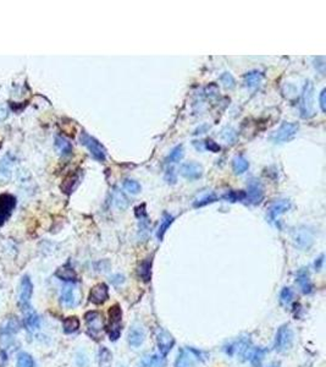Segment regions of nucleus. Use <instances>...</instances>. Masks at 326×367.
I'll use <instances>...</instances> for the list:
<instances>
[{"instance_id": "cd10ccee", "label": "nucleus", "mask_w": 326, "mask_h": 367, "mask_svg": "<svg viewBox=\"0 0 326 367\" xmlns=\"http://www.w3.org/2000/svg\"><path fill=\"white\" fill-rule=\"evenodd\" d=\"M63 328H64V332H65L66 334L75 333V332L79 331V328H80V320L76 317V316H70V317H66L65 320L63 321Z\"/></svg>"}, {"instance_id": "58836bf2", "label": "nucleus", "mask_w": 326, "mask_h": 367, "mask_svg": "<svg viewBox=\"0 0 326 367\" xmlns=\"http://www.w3.org/2000/svg\"><path fill=\"white\" fill-rule=\"evenodd\" d=\"M236 137H237V134L232 128H226L221 131V139L225 142H227V144H232V142H235Z\"/></svg>"}, {"instance_id": "4c0bfd02", "label": "nucleus", "mask_w": 326, "mask_h": 367, "mask_svg": "<svg viewBox=\"0 0 326 367\" xmlns=\"http://www.w3.org/2000/svg\"><path fill=\"white\" fill-rule=\"evenodd\" d=\"M114 201H115V204L117 206V208H120V209H125L126 207L128 206L127 198H126L125 195H123L122 192H120L118 190L115 191Z\"/></svg>"}, {"instance_id": "79ce46f5", "label": "nucleus", "mask_w": 326, "mask_h": 367, "mask_svg": "<svg viewBox=\"0 0 326 367\" xmlns=\"http://www.w3.org/2000/svg\"><path fill=\"white\" fill-rule=\"evenodd\" d=\"M9 117V109H7L6 105H0V123H2L4 120H6Z\"/></svg>"}, {"instance_id": "5701e85b", "label": "nucleus", "mask_w": 326, "mask_h": 367, "mask_svg": "<svg viewBox=\"0 0 326 367\" xmlns=\"http://www.w3.org/2000/svg\"><path fill=\"white\" fill-rule=\"evenodd\" d=\"M20 329V322L16 317L7 318L6 322L2 325L1 329H0V334H5V336H12L16 332Z\"/></svg>"}, {"instance_id": "c9c22d12", "label": "nucleus", "mask_w": 326, "mask_h": 367, "mask_svg": "<svg viewBox=\"0 0 326 367\" xmlns=\"http://www.w3.org/2000/svg\"><path fill=\"white\" fill-rule=\"evenodd\" d=\"M223 199H226V201H230V202H238V201H243V199H246V192L244 191H228V192H226L225 195L222 196Z\"/></svg>"}, {"instance_id": "f704fd0d", "label": "nucleus", "mask_w": 326, "mask_h": 367, "mask_svg": "<svg viewBox=\"0 0 326 367\" xmlns=\"http://www.w3.org/2000/svg\"><path fill=\"white\" fill-rule=\"evenodd\" d=\"M293 296H295V294H293L292 289L291 288L282 289L281 293H280V302H281L282 306L285 307L290 306L291 302L293 301Z\"/></svg>"}, {"instance_id": "c756f323", "label": "nucleus", "mask_w": 326, "mask_h": 367, "mask_svg": "<svg viewBox=\"0 0 326 367\" xmlns=\"http://www.w3.org/2000/svg\"><path fill=\"white\" fill-rule=\"evenodd\" d=\"M266 353H268V350L264 349V348H253L252 354H250L248 360L250 361V364H252L253 367H260L261 361H263L264 356H265Z\"/></svg>"}, {"instance_id": "e433bc0d", "label": "nucleus", "mask_w": 326, "mask_h": 367, "mask_svg": "<svg viewBox=\"0 0 326 367\" xmlns=\"http://www.w3.org/2000/svg\"><path fill=\"white\" fill-rule=\"evenodd\" d=\"M17 367H34V360L27 353H21L17 358Z\"/></svg>"}, {"instance_id": "9d476101", "label": "nucleus", "mask_w": 326, "mask_h": 367, "mask_svg": "<svg viewBox=\"0 0 326 367\" xmlns=\"http://www.w3.org/2000/svg\"><path fill=\"white\" fill-rule=\"evenodd\" d=\"M291 208V201L287 198H281L276 199L270 204L268 209V218L270 223H276L279 222L280 215H282L284 213H286L288 209Z\"/></svg>"}, {"instance_id": "4468645a", "label": "nucleus", "mask_w": 326, "mask_h": 367, "mask_svg": "<svg viewBox=\"0 0 326 367\" xmlns=\"http://www.w3.org/2000/svg\"><path fill=\"white\" fill-rule=\"evenodd\" d=\"M109 299V288L104 283L96 284L91 289L90 301L96 305H103Z\"/></svg>"}, {"instance_id": "a19ab883", "label": "nucleus", "mask_w": 326, "mask_h": 367, "mask_svg": "<svg viewBox=\"0 0 326 367\" xmlns=\"http://www.w3.org/2000/svg\"><path fill=\"white\" fill-rule=\"evenodd\" d=\"M165 180L169 184H175V183H176V174H175L174 168H168V169H166Z\"/></svg>"}, {"instance_id": "473e14b6", "label": "nucleus", "mask_w": 326, "mask_h": 367, "mask_svg": "<svg viewBox=\"0 0 326 367\" xmlns=\"http://www.w3.org/2000/svg\"><path fill=\"white\" fill-rule=\"evenodd\" d=\"M112 354L108 348L102 347L99 350V367H110Z\"/></svg>"}, {"instance_id": "49530a36", "label": "nucleus", "mask_w": 326, "mask_h": 367, "mask_svg": "<svg viewBox=\"0 0 326 367\" xmlns=\"http://www.w3.org/2000/svg\"><path fill=\"white\" fill-rule=\"evenodd\" d=\"M325 92L326 90L324 88L322 92H320V96H319V101H320V108H322V112L325 113L326 112V103H325Z\"/></svg>"}, {"instance_id": "09e8293b", "label": "nucleus", "mask_w": 326, "mask_h": 367, "mask_svg": "<svg viewBox=\"0 0 326 367\" xmlns=\"http://www.w3.org/2000/svg\"><path fill=\"white\" fill-rule=\"evenodd\" d=\"M269 367H280V364H274V365L269 366Z\"/></svg>"}, {"instance_id": "c85d7f7f", "label": "nucleus", "mask_w": 326, "mask_h": 367, "mask_svg": "<svg viewBox=\"0 0 326 367\" xmlns=\"http://www.w3.org/2000/svg\"><path fill=\"white\" fill-rule=\"evenodd\" d=\"M55 147L56 150L59 151V153H60L61 156H64V157H65V156H70L72 152L71 144H70L66 139H64V137L61 136H56Z\"/></svg>"}, {"instance_id": "72a5a7b5", "label": "nucleus", "mask_w": 326, "mask_h": 367, "mask_svg": "<svg viewBox=\"0 0 326 367\" xmlns=\"http://www.w3.org/2000/svg\"><path fill=\"white\" fill-rule=\"evenodd\" d=\"M123 188L127 191L128 193L131 195H137V193L141 192V185H139L138 182L133 179H125L122 183Z\"/></svg>"}, {"instance_id": "a878e982", "label": "nucleus", "mask_w": 326, "mask_h": 367, "mask_svg": "<svg viewBox=\"0 0 326 367\" xmlns=\"http://www.w3.org/2000/svg\"><path fill=\"white\" fill-rule=\"evenodd\" d=\"M80 183V177L79 174H71L69 175V177L66 178L65 180H64L63 184H61V190L64 191V192L67 193H71L72 191L76 188V186L79 185Z\"/></svg>"}, {"instance_id": "c03bdc74", "label": "nucleus", "mask_w": 326, "mask_h": 367, "mask_svg": "<svg viewBox=\"0 0 326 367\" xmlns=\"http://www.w3.org/2000/svg\"><path fill=\"white\" fill-rule=\"evenodd\" d=\"M77 365H79V367L88 366V359L86 358V355H83V354L77 355Z\"/></svg>"}, {"instance_id": "b1692460", "label": "nucleus", "mask_w": 326, "mask_h": 367, "mask_svg": "<svg viewBox=\"0 0 326 367\" xmlns=\"http://www.w3.org/2000/svg\"><path fill=\"white\" fill-rule=\"evenodd\" d=\"M174 219H175V217H174V215L170 214V213H168V212L163 213V219H161L160 225H159V229L157 231V236H158V239L160 240V241L164 239V235H165L166 230H168L169 226L171 225L172 222H174Z\"/></svg>"}, {"instance_id": "dca6fc26", "label": "nucleus", "mask_w": 326, "mask_h": 367, "mask_svg": "<svg viewBox=\"0 0 326 367\" xmlns=\"http://www.w3.org/2000/svg\"><path fill=\"white\" fill-rule=\"evenodd\" d=\"M32 291H33V285H32L31 279L28 275H25L21 280V290H20V305L22 310L28 309L29 300H31Z\"/></svg>"}, {"instance_id": "20e7f679", "label": "nucleus", "mask_w": 326, "mask_h": 367, "mask_svg": "<svg viewBox=\"0 0 326 367\" xmlns=\"http://www.w3.org/2000/svg\"><path fill=\"white\" fill-rule=\"evenodd\" d=\"M121 322H122V310L120 305H114L109 309V323L108 334L111 342H116L121 336Z\"/></svg>"}, {"instance_id": "7ed1b4c3", "label": "nucleus", "mask_w": 326, "mask_h": 367, "mask_svg": "<svg viewBox=\"0 0 326 367\" xmlns=\"http://www.w3.org/2000/svg\"><path fill=\"white\" fill-rule=\"evenodd\" d=\"M293 341H295V333H293L292 328L290 325L281 326L276 332L274 342V348L277 353H285L290 350L293 345Z\"/></svg>"}, {"instance_id": "9b49d317", "label": "nucleus", "mask_w": 326, "mask_h": 367, "mask_svg": "<svg viewBox=\"0 0 326 367\" xmlns=\"http://www.w3.org/2000/svg\"><path fill=\"white\" fill-rule=\"evenodd\" d=\"M16 206V198L9 193L0 195V224L7 220Z\"/></svg>"}, {"instance_id": "bb28decb", "label": "nucleus", "mask_w": 326, "mask_h": 367, "mask_svg": "<svg viewBox=\"0 0 326 367\" xmlns=\"http://www.w3.org/2000/svg\"><path fill=\"white\" fill-rule=\"evenodd\" d=\"M138 274L143 282H149L150 278H152V258H147L139 264Z\"/></svg>"}, {"instance_id": "6e6552de", "label": "nucleus", "mask_w": 326, "mask_h": 367, "mask_svg": "<svg viewBox=\"0 0 326 367\" xmlns=\"http://www.w3.org/2000/svg\"><path fill=\"white\" fill-rule=\"evenodd\" d=\"M80 141L81 144L90 151L92 157L96 159V161L103 163L105 158H107V151H105L103 146L99 144V141H97L94 137H92L91 135L87 134V132H82V134H81Z\"/></svg>"}, {"instance_id": "2eb2a0df", "label": "nucleus", "mask_w": 326, "mask_h": 367, "mask_svg": "<svg viewBox=\"0 0 326 367\" xmlns=\"http://www.w3.org/2000/svg\"><path fill=\"white\" fill-rule=\"evenodd\" d=\"M145 339V332L143 327L139 323H134L132 327L128 329L127 333V342L131 347L138 348L143 344Z\"/></svg>"}, {"instance_id": "1a4fd4ad", "label": "nucleus", "mask_w": 326, "mask_h": 367, "mask_svg": "<svg viewBox=\"0 0 326 367\" xmlns=\"http://www.w3.org/2000/svg\"><path fill=\"white\" fill-rule=\"evenodd\" d=\"M155 338H157V344L160 354L163 356L168 355L175 345L174 337L166 329L158 327L155 329Z\"/></svg>"}, {"instance_id": "f03ea898", "label": "nucleus", "mask_w": 326, "mask_h": 367, "mask_svg": "<svg viewBox=\"0 0 326 367\" xmlns=\"http://www.w3.org/2000/svg\"><path fill=\"white\" fill-rule=\"evenodd\" d=\"M314 85L312 81H307L304 83L303 91L301 96L300 112L303 119H309L314 115Z\"/></svg>"}, {"instance_id": "7c9ffc66", "label": "nucleus", "mask_w": 326, "mask_h": 367, "mask_svg": "<svg viewBox=\"0 0 326 367\" xmlns=\"http://www.w3.org/2000/svg\"><path fill=\"white\" fill-rule=\"evenodd\" d=\"M183 155H185V151H183V146L182 145L176 146V147H174L171 151H170L169 156L166 157V163H168V164L179 163V162L183 158Z\"/></svg>"}, {"instance_id": "39448f33", "label": "nucleus", "mask_w": 326, "mask_h": 367, "mask_svg": "<svg viewBox=\"0 0 326 367\" xmlns=\"http://www.w3.org/2000/svg\"><path fill=\"white\" fill-rule=\"evenodd\" d=\"M292 241L298 249L308 250L314 244V231L309 226H297L292 230Z\"/></svg>"}, {"instance_id": "37998d69", "label": "nucleus", "mask_w": 326, "mask_h": 367, "mask_svg": "<svg viewBox=\"0 0 326 367\" xmlns=\"http://www.w3.org/2000/svg\"><path fill=\"white\" fill-rule=\"evenodd\" d=\"M110 280H111L112 284L116 285V287H117V285L122 284V283L125 282V277H123V275H121V274H115V275H112L111 279H110Z\"/></svg>"}, {"instance_id": "0eeeda50", "label": "nucleus", "mask_w": 326, "mask_h": 367, "mask_svg": "<svg viewBox=\"0 0 326 367\" xmlns=\"http://www.w3.org/2000/svg\"><path fill=\"white\" fill-rule=\"evenodd\" d=\"M86 326H87L88 334L94 339H99L104 331L103 315L99 311H88L85 315Z\"/></svg>"}, {"instance_id": "6ab92c4d", "label": "nucleus", "mask_w": 326, "mask_h": 367, "mask_svg": "<svg viewBox=\"0 0 326 367\" xmlns=\"http://www.w3.org/2000/svg\"><path fill=\"white\" fill-rule=\"evenodd\" d=\"M23 312H25V318H23V323H25V327L28 329L29 332L36 331V329L38 328L39 325H40L39 316L37 315L36 312H34L33 310L31 309V307H28V309H25V310H23Z\"/></svg>"}, {"instance_id": "f257e3e1", "label": "nucleus", "mask_w": 326, "mask_h": 367, "mask_svg": "<svg viewBox=\"0 0 326 367\" xmlns=\"http://www.w3.org/2000/svg\"><path fill=\"white\" fill-rule=\"evenodd\" d=\"M207 358L206 353L195 348H182L175 361V367H195L198 361H204Z\"/></svg>"}, {"instance_id": "a18cd8bd", "label": "nucleus", "mask_w": 326, "mask_h": 367, "mask_svg": "<svg viewBox=\"0 0 326 367\" xmlns=\"http://www.w3.org/2000/svg\"><path fill=\"white\" fill-rule=\"evenodd\" d=\"M206 144H207V148L210 151H213V152H219L220 151V146L217 144H215V142L212 141V140H208Z\"/></svg>"}, {"instance_id": "393cba45", "label": "nucleus", "mask_w": 326, "mask_h": 367, "mask_svg": "<svg viewBox=\"0 0 326 367\" xmlns=\"http://www.w3.org/2000/svg\"><path fill=\"white\" fill-rule=\"evenodd\" d=\"M249 168V162L247 161L243 156H236L235 158L232 159V169L235 172V174L237 175H241L243 173H246Z\"/></svg>"}, {"instance_id": "ddd939ff", "label": "nucleus", "mask_w": 326, "mask_h": 367, "mask_svg": "<svg viewBox=\"0 0 326 367\" xmlns=\"http://www.w3.org/2000/svg\"><path fill=\"white\" fill-rule=\"evenodd\" d=\"M180 174L187 180H197L203 175V167L196 162H187L180 167Z\"/></svg>"}, {"instance_id": "aec40b11", "label": "nucleus", "mask_w": 326, "mask_h": 367, "mask_svg": "<svg viewBox=\"0 0 326 367\" xmlns=\"http://www.w3.org/2000/svg\"><path fill=\"white\" fill-rule=\"evenodd\" d=\"M165 366H166L165 356L158 354L145 355L141 360V364H139V367H165Z\"/></svg>"}, {"instance_id": "f8f14e48", "label": "nucleus", "mask_w": 326, "mask_h": 367, "mask_svg": "<svg viewBox=\"0 0 326 367\" xmlns=\"http://www.w3.org/2000/svg\"><path fill=\"white\" fill-rule=\"evenodd\" d=\"M264 198L263 186L259 180H250L248 184V191L246 192V199L250 204H259Z\"/></svg>"}, {"instance_id": "4be33fe9", "label": "nucleus", "mask_w": 326, "mask_h": 367, "mask_svg": "<svg viewBox=\"0 0 326 367\" xmlns=\"http://www.w3.org/2000/svg\"><path fill=\"white\" fill-rule=\"evenodd\" d=\"M263 79H264V75H263V72H260V71H249V72H247L243 77L244 83H246L247 87H249V88L258 87V86L261 83V81H263Z\"/></svg>"}, {"instance_id": "de8ad7c7", "label": "nucleus", "mask_w": 326, "mask_h": 367, "mask_svg": "<svg viewBox=\"0 0 326 367\" xmlns=\"http://www.w3.org/2000/svg\"><path fill=\"white\" fill-rule=\"evenodd\" d=\"M323 263H324V255H322L317 261H315L314 263L315 269H317V271H320V269L323 268Z\"/></svg>"}, {"instance_id": "f3484780", "label": "nucleus", "mask_w": 326, "mask_h": 367, "mask_svg": "<svg viewBox=\"0 0 326 367\" xmlns=\"http://www.w3.org/2000/svg\"><path fill=\"white\" fill-rule=\"evenodd\" d=\"M296 283L303 294H311L313 291V283H312L309 271L307 268H302L296 273Z\"/></svg>"}, {"instance_id": "2f4dec72", "label": "nucleus", "mask_w": 326, "mask_h": 367, "mask_svg": "<svg viewBox=\"0 0 326 367\" xmlns=\"http://www.w3.org/2000/svg\"><path fill=\"white\" fill-rule=\"evenodd\" d=\"M217 201V196L215 195L214 192H210V193H206V195L201 196L199 198H197L195 202H193V206L196 208H201V207L207 206V204L210 203H214V202Z\"/></svg>"}, {"instance_id": "423d86ee", "label": "nucleus", "mask_w": 326, "mask_h": 367, "mask_svg": "<svg viewBox=\"0 0 326 367\" xmlns=\"http://www.w3.org/2000/svg\"><path fill=\"white\" fill-rule=\"evenodd\" d=\"M298 130H300V126H298V124L287 123V121H285V123L281 124V126H280L276 131L273 132L270 139H271V141L276 145L286 144V142L291 141V140H293L296 136H297Z\"/></svg>"}, {"instance_id": "a211bd4d", "label": "nucleus", "mask_w": 326, "mask_h": 367, "mask_svg": "<svg viewBox=\"0 0 326 367\" xmlns=\"http://www.w3.org/2000/svg\"><path fill=\"white\" fill-rule=\"evenodd\" d=\"M61 302L66 307H75L79 304V299H77L76 294H75L74 285L67 284L63 288V290H61Z\"/></svg>"}, {"instance_id": "412c9836", "label": "nucleus", "mask_w": 326, "mask_h": 367, "mask_svg": "<svg viewBox=\"0 0 326 367\" xmlns=\"http://www.w3.org/2000/svg\"><path fill=\"white\" fill-rule=\"evenodd\" d=\"M55 275L59 278V279L64 280V282H71V283L77 282V273H76V271H75V269L72 268V267L70 266L69 263L64 264V266H61L60 268H59L58 271H56Z\"/></svg>"}, {"instance_id": "ea45409f", "label": "nucleus", "mask_w": 326, "mask_h": 367, "mask_svg": "<svg viewBox=\"0 0 326 367\" xmlns=\"http://www.w3.org/2000/svg\"><path fill=\"white\" fill-rule=\"evenodd\" d=\"M220 80H221V82L226 88H233L236 86V81L230 72H223L220 76Z\"/></svg>"}]
</instances>
